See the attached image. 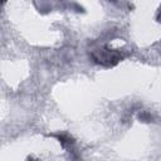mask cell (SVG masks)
I'll return each mask as SVG.
<instances>
[{
	"instance_id": "obj_2",
	"label": "cell",
	"mask_w": 161,
	"mask_h": 161,
	"mask_svg": "<svg viewBox=\"0 0 161 161\" xmlns=\"http://www.w3.org/2000/svg\"><path fill=\"white\" fill-rule=\"evenodd\" d=\"M49 136H52V137H57V138L59 140L60 145H62L64 148L68 147V146H72V145L74 143L73 137H70L68 133H52V135H49Z\"/></svg>"
},
{
	"instance_id": "obj_4",
	"label": "cell",
	"mask_w": 161,
	"mask_h": 161,
	"mask_svg": "<svg viewBox=\"0 0 161 161\" xmlns=\"http://www.w3.org/2000/svg\"><path fill=\"white\" fill-rule=\"evenodd\" d=\"M157 21H160V23H161V9L158 10V14H157Z\"/></svg>"
},
{
	"instance_id": "obj_1",
	"label": "cell",
	"mask_w": 161,
	"mask_h": 161,
	"mask_svg": "<svg viewBox=\"0 0 161 161\" xmlns=\"http://www.w3.org/2000/svg\"><path fill=\"white\" fill-rule=\"evenodd\" d=\"M91 57L97 64H101L103 67H113L118 64L126 57V54L122 49H112L107 44H104L101 48L92 50Z\"/></svg>"
},
{
	"instance_id": "obj_3",
	"label": "cell",
	"mask_w": 161,
	"mask_h": 161,
	"mask_svg": "<svg viewBox=\"0 0 161 161\" xmlns=\"http://www.w3.org/2000/svg\"><path fill=\"white\" fill-rule=\"evenodd\" d=\"M138 118L141 119V121H143V122H150L151 119H152V117L148 114V113H140V116H138Z\"/></svg>"
}]
</instances>
